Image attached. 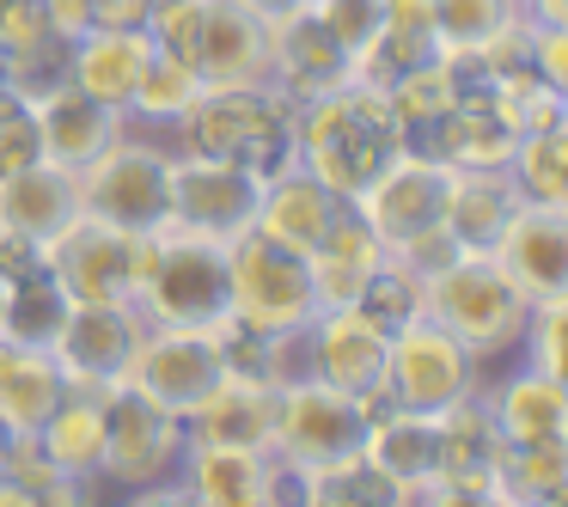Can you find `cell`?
<instances>
[{"label":"cell","instance_id":"cell-1","mask_svg":"<svg viewBox=\"0 0 568 507\" xmlns=\"http://www.w3.org/2000/svg\"><path fill=\"white\" fill-rule=\"evenodd\" d=\"M409 148V129L397 123L392 99L373 87H343L318 92V99L294 104V165L331 184L336 196L355 202L397 153Z\"/></svg>","mask_w":568,"mask_h":507},{"label":"cell","instance_id":"cell-15","mask_svg":"<svg viewBox=\"0 0 568 507\" xmlns=\"http://www.w3.org/2000/svg\"><path fill=\"white\" fill-rule=\"evenodd\" d=\"M221 348H214L209 331H190V324H148L123 367V385H135L141 397L178 409L184 416L214 379H221Z\"/></svg>","mask_w":568,"mask_h":507},{"label":"cell","instance_id":"cell-26","mask_svg":"<svg viewBox=\"0 0 568 507\" xmlns=\"http://www.w3.org/2000/svg\"><path fill=\"white\" fill-rule=\"evenodd\" d=\"M80 214V172L55 160H31L26 172L0 178V226H13L26 239H55Z\"/></svg>","mask_w":568,"mask_h":507},{"label":"cell","instance_id":"cell-39","mask_svg":"<svg viewBox=\"0 0 568 507\" xmlns=\"http://www.w3.org/2000/svg\"><path fill=\"white\" fill-rule=\"evenodd\" d=\"M355 312H367V318L379 324L385 336H392V331H404V324L422 312V282H416L409 270H397L392 257H385L379 270L367 275V287H361Z\"/></svg>","mask_w":568,"mask_h":507},{"label":"cell","instance_id":"cell-4","mask_svg":"<svg viewBox=\"0 0 568 507\" xmlns=\"http://www.w3.org/2000/svg\"><path fill=\"white\" fill-rule=\"evenodd\" d=\"M422 312L440 331H453L483 367H495V361H507L519 348L531 300L495 270L489 251H458L434 282H422Z\"/></svg>","mask_w":568,"mask_h":507},{"label":"cell","instance_id":"cell-28","mask_svg":"<svg viewBox=\"0 0 568 507\" xmlns=\"http://www.w3.org/2000/svg\"><path fill=\"white\" fill-rule=\"evenodd\" d=\"M62 397H68V373L55 361V348L0 343V422H7V434H38Z\"/></svg>","mask_w":568,"mask_h":507},{"label":"cell","instance_id":"cell-52","mask_svg":"<svg viewBox=\"0 0 568 507\" xmlns=\"http://www.w3.org/2000/svg\"><path fill=\"white\" fill-rule=\"evenodd\" d=\"M7 440H13V434H7V422H0V470H7Z\"/></svg>","mask_w":568,"mask_h":507},{"label":"cell","instance_id":"cell-50","mask_svg":"<svg viewBox=\"0 0 568 507\" xmlns=\"http://www.w3.org/2000/svg\"><path fill=\"white\" fill-rule=\"evenodd\" d=\"M519 13L538 31H568V0H519Z\"/></svg>","mask_w":568,"mask_h":507},{"label":"cell","instance_id":"cell-33","mask_svg":"<svg viewBox=\"0 0 568 507\" xmlns=\"http://www.w3.org/2000/svg\"><path fill=\"white\" fill-rule=\"evenodd\" d=\"M68 306H74V300L55 287L50 270L19 275V282H7V294H0V343L50 348L55 331H62V318H68Z\"/></svg>","mask_w":568,"mask_h":507},{"label":"cell","instance_id":"cell-36","mask_svg":"<svg viewBox=\"0 0 568 507\" xmlns=\"http://www.w3.org/2000/svg\"><path fill=\"white\" fill-rule=\"evenodd\" d=\"M202 92V80L190 74L184 62H178L172 50H153V62H148V74H141V87H135V99H129V123L135 129H153V135H172V123L190 111V99Z\"/></svg>","mask_w":568,"mask_h":507},{"label":"cell","instance_id":"cell-6","mask_svg":"<svg viewBox=\"0 0 568 507\" xmlns=\"http://www.w3.org/2000/svg\"><path fill=\"white\" fill-rule=\"evenodd\" d=\"M165 172H172V135L129 123L99 160L80 165V214L111 221L123 233H160L172 214Z\"/></svg>","mask_w":568,"mask_h":507},{"label":"cell","instance_id":"cell-45","mask_svg":"<svg viewBox=\"0 0 568 507\" xmlns=\"http://www.w3.org/2000/svg\"><path fill=\"white\" fill-rule=\"evenodd\" d=\"M31 160H43V135H38V116H31V104H19V111H0V178L26 172Z\"/></svg>","mask_w":568,"mask_h":507},{"label":"cell","instance_id":"cell-53","mask_svg":"<svg viewBox=\"0 0 568 507\" xmlns=\"http://www.w3.org/2000/svg\"><path fill=\"white\" fill-rule=\"evenodd\" d=\"M251 7H257V13H275V7H287V0H251Z\"/></svg>","mask_w":568,"mask_h":507},{"label":"cell","instance_id":"cell-5","mask_svg":"<svg viewBox=\"0 0 568 507\" xmlns=\"http://www.w3.org/2000/svg\"><path fill=\"white\" fill-rule=\"evenodd\" d=\"M226 318L251 324L263 336H294L318 318V294H312V263L300 251L275 245L270 233L245 226L226 239Z\"/></svg>","mask_w":568,"mask_h":507},{"label":"cell","instance_id":"cell-2","mask_svg":"<svg viewBox=\"0 0 568 507\" xmlns=\"http://www.w3.org/2000/svg\"><path fill=\"white\" fill-rule=\"evenodd\" d=\"M148 38L202 87H270V13L251 0H160Z\"/></svg>","mask_w":568,"mask_h":507},{"label":"cell","instance_id":"cell-21","mask_svg":"<svg viewBox=\"0 0 568 507\" xmlns=\"http://www.w3.org/2000/svg\"><path fill=\"white\" fill-rule=\"evenodd\" d=\"M343 214H348V196H336L331 184H318V178L300 172V165H282V172L263 178L257 221H251V226H257V233H270L275 245L312 257V251L324 245V233H331Z\"/></svg>","mask_w":568,"mask_h":507},{"label":"cell","instance_id":"cell-51","mask_svg":"<svg viewBox=\"0 0 568 507\" xmlns=\"http://www.w3.org/2000/svg\"><path fill=\"white\" fill-rule=\"evenodd\" d=\"M0 111H19V99H13V87H7V74H0Z\"/></svg>","mask_w":568,"mask_h":507},{"label":"cell","instance_id":"cell-22","mask_svg":"<svg viewBox=\"0 0 568 507\" xmlns=\"http://www.w3.org/2000/svg\"><path fill=\"white\" fill-rule=\"evenodd\" d=\"M483 397L501 446H526V440H568V379L538 373L526 361H514L507 373H483Z\"/></svg>","mask_w":568,"mask_h":507},{"label":"cell","instance_id":"cell-44","mask_svg":"<svg viewBox=\"0 0 568 507\" xmlns=\"http://www.w3.org/2000/svg\"><path fill=\"white\" fill-rule=\"evenodd\" d=\"M312 7H318V19L331 26V38L343 43L348 55L379 31V0H312Z\"/></svg>","mask_w":568,"mask_h":507},{"label":"cell","instance_id":"cell-29","mask_svg":"<svg viewBox=\"0 0 568 507\" xmlns=\"http://www.w3.org/2000/svg\"><path fill=\"white\" fill-rule=\"evenodd\" d=\"M43 453L55 458V470L87 489H99L104 477V397H87V392H68L62 404L50 409V422L38 428Z\"/></svg>","mask_w":568,"mask_h":507},{"label":"cell","instance_id":"cell-13","mask_svg":"<svg viewBox=\"0 0 568 507\" xmlns=\"http://www.w3.org/2000/svg\"><path fill=\"white\" fill-rule=\"evenodd\" d=\"M446 190H453V165H440L428 148H416V141H409V148L397 153V160L385 165V172L373 178V184L348 202V209H355L361 221L379 233V245L392 251V245H404V239L440 226Z\"/></svg>","mask_w":568,"mask_h":507},{"label":"cell","instance_id":"cell-41","mask_svg":"<svg viewBox=\"0 0 568 507\" xmlns=\"http://www.w3.org/2000/svg\"><path fill=\"white\" fill-rule=\"evenodd\" d=\"M68 55H74V43H43V50H31V55H13L7 62V87H13V99L19 104H43L55 87H68Z\"/></svg>","mask_w":568,"mask_h":507},{"label":"cell","instance_id":"cell-49","mask_svg":"<svg viewBox=\"0 0 568 507\" xmlns=\"http://www.w3.org/2000/svg\"><path fill=\"white\" fill-rule=\"evenodd\" d=\"M43 13H50V31L62 43H74V38H87V31H92V7H87V0H43Z\"/></svg>","mask_w":568,"mask_h":507},{"label":"cell","instance_id":"cell-20","mask_svg":"<svg viewBox=\"0 0 568 507\" xmlns=\"http://www.w3.org/2000/svg\"><path fill=\"white\" fill-rule=\"evenodd\" d=\"M275 397H282V385H270V379L221 373V379L184 409V440L190 446H263V453H270Z\"/></svg>","mask_w":568,"mask_h":507},{"label":"cell","instance_id":"cell-12","mask_svg":"<svg viewBox=\"0 0 568 507\" xmlns=\"http://www.w3.org/2000/svg\"><path fill=\"white\" fill-rule=\"evenodd\" d=\"M165 196H172V214H165L172 226H184V233H209V239L226 245V239H239L251 221H257L263 178L245 172V165L209 160V153H178L172 148Z\"/></svg>","mask_w":568,"mask_h":507},{"label":"cell","instance_id":"cell-23","mask_svg":"<svg viewBox=\"0 0 568 507\" xmlns=\"http://www.w3.org/2000/svg\"><path fill=\"white\" fill-rule=\"evenodd\" d=\"M31 116H38V135H43V160L74 165V172L87 160H99V153L129 129V116L116 111V104H99L92 92H80L74 80L55 87L43 104H31Z\"/></svg>","mask_w":568,"mask_h":507},{"label":"cell","instance_id":"cell-30","mask_svg":"<svg viewBox=\"0 0 568 507\" xmlns=\"http://www.w3.org/2000/svg\"><path fill=\"white\" fill-rule=\"evenodd\" d=\"M514 202L519 196H514V184H507V172H453L440 226L465 251H489L495 233L507 226V214H514Z\"/></svg>","mask_w":568,"mask_h":507},{"label":"cell","instance_id":"cell-3","mask_svg":"<svg viewBox=\"0 0 568 507\" xmlns=\"http://www.w3.org/2000/svg\"><path fill=\"white\" fill-rule=\"evenodd\" d=\"M172 148L270 178L294 165V104L275 87H202L172 123Z\"/></svg>","mask_w":568,"mask_h":507},{"label":"cell","instance_id":"cell-14","mask_svg":"<svg viewBox=\"0 0 568 507\" xmlns=\"http://www.w3.org/2000/svg\"><path fill=\"white\" fill-rule=\"evenodd\" d=\"M148 312L141 306H68L62 331H55V361L68 373V392L87 397H111L123 385V367L135 355Z\"/></svg>","mask_w":568,"mask_h":507},{"label":"cell","instance_id":"cell-42","mask_svg":"<svg viewBox=\"0 0 568 507\" xmlns=\"http://www.w3.org/2000/svg\"><path fill=\"white\" fill-rule=\"evenodd\" d=\"M43 43H55L43 0H0V50H7V62L43 50Z\"/></svg>","mask_w":568,"mask_h":507},{"label":"cell","instance_id":"cell-8","mask_svg":"<svg viewBox=\"0 0 568 507\" xmlns=\"http://www.w3.org/2000/svg\"><path fill=\"white\" fill-rule=\"evenodd\" d=\"M135 306L148 312V324H190V331L221 324L226 318V245L165 221L153 233V257H148V275H141Z\"/></svg>","mask_w":568,"mask_h":507},{"label":"cell","instance_id":"cell-46","mask_svg":"<svg viewBox=\"0 0 568 507\" xmlns=\"http://www.w3.org/2000/svg\"><path fill=\"white\" fill-rule=\"evenodd\" d=\"M87 7H92V26L104 31H148L160 0H87Z\"/></svg>","mask_w":568,"mask_h":507},{"label":"cell","instance_id":"cell-38","mask_svg":"<svg viewBox=\"0 0 568 507\" xmlns=\"http://www.w3.org/2000/svg\"><path fill=\"white\" fill-rule=\"evenodd\" d=\"M434 13V50L440 55H470L489 31L514 19V0H428Z\"/></svg>","mask_w":568,"mask_h":507},{"label":"cell","instance_id":"cell-35","mask_svg":"<svg viewBox=\"0 0 568 507\" xmlns=\"http://www.w3.org/2000/svg\"><path fill=\"white\" fill-rule=\"evenodd\" d=\"M294 501L306 507H397V489L373 470L367 453H348L336 465H318L294 477Z\"/></svg>","mask_w":568,"mask_h":507},{"label":"cell","instance_id":"cell-48","mask_svg":"<svg viewBox=\"0 0 568 507\" xmlns=\"http://www.w3.org/2000/svg\"><path fill=\"white\" fill-rule=\"evenodd\" d=\"M531 68H538L550 87L568 92V31H538V38H531Z\"/></svg>","mask_w":568,"mask_h":507},{"label":"cell","instance_id":"cell-32","mask_svg":"<svg viewBox=\"0 0 568 507\" xmlns=\"http://www.w3.org/2000/svg\"><path fill=\"white\" fill-rule=\"evenodd\" d=\"M465 74H458V62H446L440 50L428 55V62H416V68H404V74L385 87V99H392V111H397V123L409 129V141L422 135V129H434L446 111H453L458 99H465Z\"/></svg>","mask_w":568,"mask_h":507},{"label":"cell","instance_id":"cell-7","mask_svg":"<svg viewBox=\"0 0 568 507\" xmlns=\"http://www.w3.org/2000/svg\"><path fill=\"white\" fill-rule=\"evenodd\" d=\"M43 270L74 306H135L153 257V233H123L111 221L74 214L55 239H43Z\"/></svg>","mask_w":568,"mask_h":507},{"label":"cell","instance_id":"cell-18","mask_svg":"<svg viewBox=\"0 0 568 507\" xmlns=\"http://www.w3.org/2000/svg\"><path fill=\"white\" fill-rule=\"evenodd\" d=\"M190 507H275L294 501V483L263 446H184L178 465Z\"/></svg>","mask_w":568,"mask_h":507},{"label":"cell","instance_id":"cell-9","mask_svg":"<svg viewBox=\"0 0 568 507\" xmlns=\"http://www.w3.org/2000/svg\"><path fill=\"white\" fill-rule=\"evenodd\" d=\"M361 434H367L361 397L324 385L318 373H300V379H287L282 397H275L270 453H275V465L287 470V483L306 477V470H318V465H336V458L361 453Z\"/></svg>","mask_w":568,"mask_h":507},{"label":"cell","instance_id":"cell-47","mask_svg":"<svg viewBox=\"0 0 568 507\" xmlns=\"http://www.w3.org/2000/svg\"><path fill=\"white\" fill-rule=\"evenodd\" d=\"M31 270H43L38 239L13 233V226H0V282H19V275H31Z\"/></svg>","mask_w":568,"mask_h":507},{"label":"cell","instance_id":"cell-24","mask_svg":"<svg viewBox=\"0 0 568 507\" xmlns=\"http://www.w3.org/2000/svg\"><path fill=\"white\" fill-rule=\"evenodd\" d=\"M514 129L501 123V111H495L483 92H465V99L453 104V111L440 116L434 129H422L416 148H428L440 165H453V172H507V160H514Z\"/></svg>","mask_w":568,"mask_h":507},{"label":"cell","instance_id":"cell-31","mask_svg":"<svg viewBox=\"0 0 568 507\" xmlns=\"http://www.w3.org/2000/svg\"><path fill=\"white\" fill-rule=\"evenodd\" d=\"M568 495V440L501 446L495 465V507H550Z\"/></svg>","mask_w":568,"mask_h":507},{"label":"cell","instance_id":"cell-54","mask_svg":"<svg viewBox=\"0 0 568 507\" xmlns=\"http://www.w3.org/2000/svg\"><path fill=\"white\" fill-rule=\"evenodd\" d=\"M514 7H519V0H514Z\"/></svg>","mask_w":568,"mask_h":507},{"label":"cell","instance_id":"cell-16","mask_svg":"<svg viewBox=\"0 0 568 507\" xmlns=\"http://www.w3.org/2000/svg\"><path fill=\"white\" fill-rule=\"evenodd\" d=\"M348 80V50L331 38L312 0H287L270 13V87L287 104H306Z\"/></svg>","mask_w":568,"mask_h":507},{"label":"cell","instance_id":"cell-11","mask_svg":"<svg viewBox=\"0 0 568 507\" xmlns=\"http://www.w3.org/2000/svg\"><path fill=\"white\" fill-rule=\"evenodd\" d=\"M483 373L489 367H483L453 331H440L428 312H416V318H409L404 331H392V343H385V379L379 385L397 409L440 416L453 397H465L470 385H483Z\"/></svg>","mask_w":568,"mask_h":507},{"label":"cell","instance_id":"cell-43","mask_svg":"<svg viewBox=\"0 0 568 507\" xmlns=\"http://www.w3.org/2000/svg\"><path fill=\"white\" fill-rule=\"evenodd\" d=\"M458 251H465V245H458L446 226H428V233H416V239H404V245H392L385 257H392L397 270H409L416 282H434V275H440L446 263L458 257Z\"/></svg>","mask_w":568,"mask_h":507},{"label":"cell","instance_id":"cell-25","mask_svg":"<svg viewBox=\"0 0 568 507\" xmlns=\"http://www.w3.org/2000/svg\"><path fill=\"white\" fill-rule=\"evenodd\" d=\"M361 453H367L373 470H379V477L404 495V489H416V483L440 477V422L422 416V409L385 404L379 416H367Z\"/></svg>","mask_w":568,"mask_h":507},{"label":"cell","instance_id":"cell-17","mask_svg":"<svg viewBox=\"0 0 568 507\" xmlns=\"http://www.w3.org/2000/svg\"><path fill=\"white\" fill-rule=\"evenodd\" d=\"M495 270L538 306V300H568V209L550 202H514L507 226L489 245Z\"/></svg>","mask_w":568,"mask_h":507},{"label":"cell","instance_id":"cell-19","mask_svg":"<svg viewBox=\"0 0 568 507\" xmlns=\"http://www.w3.org/2000/svg\"><path fill=\"white\" fill-rule=\"evenodd\" d=\"M385 343L392 336L355 306H331L306 324V373H318L324 385L361 397L385 379Z\"/></svg>","mask_w":568,"mask_h":507},{"label":"cell","instance_id":"cell-40","mask_svg":"<svg viewBox=\"0 0 568 507\" xmlns=\"http://www.w3.org/2000/svg\"><path fill=\"white\" fill-rule=\"evenodd\" d=\"M514 355L538 373L568 379V300H538V306L526 312V331H519Z\"/></svg>","mask_w":568,"mask_h":507},{"label":"cell","instance_id":"cell-37","mask_svg":"<svg viewBox=\"0 0 568 507\" xmlns=\"http://www.w3.org/2000/svg\"><path fill=\"white\" fill-rule=\"evenodd\" d=\"M0 477L19 483V489L31 495V507H74V501H92V495H99V489H87V483L62 477L38 434H13V440H7V470H0Z\"/></svg>","mask_w":568,"mask_h":507},{"label":"cell","instance_id":"cell-34","mask_svg":"<svg viewBox=\"0 0 568 507\" xmlns=\"http://www.w3.org/2000/svg\"><path fill=\"white\" fill-rule=\"evenodd\" d=\"M507 184L519 202L568 209V129H526L507 160Z\"/></svg>","mask_w":568,"mask_h":507},{"label":"cell","instance_id":"cell-10","mask_svg":"<svg viewBox=\"0 0 568 507\" xmlns=\"http://www.w3.org/2000/svg\"><path fill=\"white\" fill-rule=\"evenodd\" d=\"M184 416L153 397H141L135 385H116L104 397V477L99 489H123L141 495L153 483L178 477L184 465Z\"/></svg>","mask_w":568,"mask_h":507},{"label":"cell","instance_id":"cell-27","mask_svg":"<svg viewBox=\"0 0 568 507\" xmlns=\"http://www.w3.org/2000/svg\"><path fill=\"white\" fill-rule=\"evenodd\" d=\"M148 62H153V38H148V31H104V26H92L87 38H74L68 80H74L80 92H92L99 104L129 111V99H135Z\"/></svg>","mask_w":568,"mask_h":507}]
</instances>
